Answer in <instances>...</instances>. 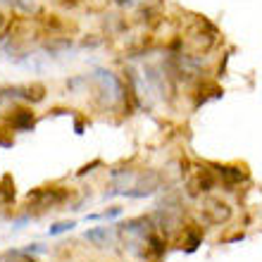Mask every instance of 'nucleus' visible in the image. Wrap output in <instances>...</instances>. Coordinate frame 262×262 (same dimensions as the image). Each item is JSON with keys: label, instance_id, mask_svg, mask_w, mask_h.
I'll return each instance as SVG.
<instances>
[{"label": "nucleus", "instance_id": "11", "mask_svg": "<svg viewBox=\"0 0 262 262\" xmlns=\"http://www.w3.org/2000/svg\"><path fill=\"white\" fill-rule=\"evenodd\" d=\"M198 243H200V236L198 234H191V236H188V241H186V250H188V253H193V250L198 248Z\"/></svg>", "mask_w": 262, "mask_h": 262}, {"label": "nucleus", "instance_id": "13", "mask_svg": "<svg viewBox=\"0 0 262 262\" xmlns=\"http://www.w3.org/2000/svg\"><path fill=\"white\" fill-rule=\"evenodd\" d=\"M0 103H3V96H0Z\"/></svg>", "mask_w": 262, "mask_h": 262}, {"label": "nucleus", "instance_id": "7", "mask_svg": "<svg viewBox=\"0 0 262 262\" xmlns=\"http://www.w3.org/2000/svg\"><path fill=\"white\" fill-rule=\"evenodd\" d=\"M86 241L91 243H96L98 248H107L112 243V236H115V229L112 227H98V229H89L86 231Z\"/></svg>", "mask_w": 262, "mask_h": 262}, {"label": "nucleus", "instance_id": "10", "mask_svg": "<svg viewBox=\"0 0 262 262\" xmlns=\"http://www.w3.org/2000/svg\"><path fill=\"white\" fill-rule=\"evenodd\" d=\"M74 227H76V222H74V220L57 222V224H53V227L48 229V234H50V236H60V234H64V231H72Z\"/></svg>", "mask_w": 262, "mask_h": 262}, {"label": "nucleus", "instance_id": "1", "mask_svg": "<svg viewBox=\"0 0 262 262\" xmlns=\"http://www.w3.org/2000/svg\"><path fill=\"white\" fill-rule=\"evenodd\" d=\"M69 200V191L60 186H43L36 188V191H29L27 193V207H36L38 212L43 210H53V207L62 205Z\"/></svg>", "mask_w": 262, "mask_h": 262}, {"label": "nucleus", "instance_id": "9", "mask_svg": "<svg viewBox=\"0 0 262 262\" xmlns=\"http://www.w3.org/2000/svg\"><path fill=\"white\" fill-rule=\"evenodd\" d=\"M14 200V181L10 174L0 179V203H12Z\"/></svg>", "mask_w": 262, "mask_h": 262}, {"label": "nucleus", "instance_id": "5", "mask_svg": "<svg viewBox=\"0 0 262 262\" xmlns=\"http://www.w3.org/2000/svg\"><path fill=\"white\" fill-rule=\"evenodd\" d=\"M203 212H205L207 222H212V224H222V222L229 220L231 210H229L227 203H222V200H217V198H210V200L203 203Z\"/></svg>", "mask_w": 262, "mask_h": 262}, {"label": "nucleus", "instance_id": "12", "mask_svg": "<svg viewBox=\"0 0 262 262\" xmlns=\"http://www.w3.org/2000/svg\"><path fill=\"white\" fill-rule=\"evenodd\" d=\"M3 24H5V17H3V12H0V27H3Z\"/></svg>", "mask_w": 262, "mask_h": 262}, {"label": "nucleus", "instance_id": "3", "mask_svg": "<svg viewBox=\"0 0 262 262\" xmlns=\"http://www.w3.org/2000/svg\"><path fill=\"white\" fill-rule=\"evenodd\" d=\"M0 96L3 98H19V100H27V103H41L46 98V86L43 83H24V86H5L0 89Z\"/></svg>", "mask_w": 262, "mask_h": 262}, {"label": "nucleus", "instance_id": "4", "mask_svg": "<svg viewBox=\"0 0 262 262\" xmlns=\"http://www.w3.org/2000/svg\"><path fill=\"white\" fill-rule=\"evenodd\" d=\"M160 186V174L148 169V172H138L136 184L131 188L129 198H145V195H152Z\"/></svg>", "mask_w": 262, "mask_h": 262}, {"label": "nucleus", "instance_id": "2", "mask_svg": "<svg viewBox=\"0 0 262 262\" xmlns=\"http://www.w3.org/2000/svg\"><path fill=\"white\" fill-rule=\"evenodd\" d=\"M93 81L98 86V93H100V103L112 107L115 103H119L124 98V91H122V83L112 72L107 69H96L93 72Z\"/></svg>", "mask_w": 262, "mask_h": 262}, {"label": "nucleus", "instance_id": "8", "mask_svg": "<svg viewBox=\"0 0 262 262\" xmlns=\"http://www.w3.org/2000/svg\"><path fill=\"white\" fill-rule=\"evenodd\" d=\"M210 186H212V179H210L207 174L200 172L195 179L188 181V193H191V195H198V193H203V191H210Z\"/></svg>", "mask_w": 262, "mask_h": 262}, {"label": "nucleus", "instance_id": "6", "mask_svg": "<svg viewBox=\"0 0 262 262\" xmlns=\"http://www.w3.org/2000/svg\"><path fill=\"white\" fill-rule=\"evenodd\" d=\"M7 122H10V126H12L14 131H31L34 129V112L27 110V107H19V110H14L10 117H7Z\"/></svg>", "mask_w": 262, "mask_h": 262}]
</instances>
